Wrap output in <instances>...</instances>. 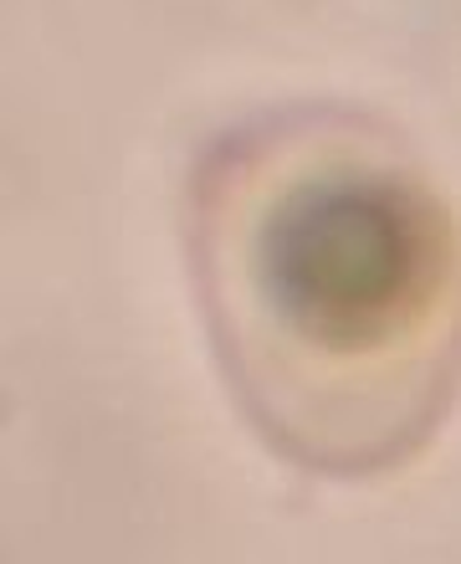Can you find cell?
I'll return each instance as SVG.
<instances>
[{
	"label": "cell",
	"mask_w": 461,
	"mask_h": 564,
	"mask_svg": "<svg viewBox=\"0 0 461 564\" xmlns=\"http://www.w3.org/2000/svg\"><path fill=\"white\" fill-rule=\"evenodd\" d=\"M195 282L241 411L287 462L389 473L461 390V221L400 144L287 113L210 154Z\"/></svg>",
	"instance_id": "obj_1"
}]
</instances>
